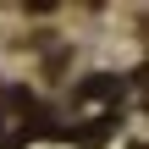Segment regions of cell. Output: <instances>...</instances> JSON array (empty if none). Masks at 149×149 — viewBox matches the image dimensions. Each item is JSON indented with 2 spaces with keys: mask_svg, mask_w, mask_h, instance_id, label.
<instances>
[{
  "mask_svg": "<svg viewBox=\"0 0 149 149\" xmlns=\"http://www.w3.org/2000/svg\"><path fill=\"white\" fill-rule=\"evenodd\" d=\"M111 94H116V77H88L77 88V100H111Z\"/></svg>",
  "mask_w": 149,
  "mask_h": 149,
  "instance_id": "6da1fadb",
  "label": "cell"
}]
</instances>
